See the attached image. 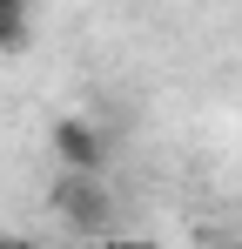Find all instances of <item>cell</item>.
Wrapping results in <instances>:
<instances>
[{
  "label": "cell",
  "mask_w": 242,
  "mask_h": 249,
  "mask_svg": "<svg viewBox=\"0 0 242 249\" xmlns=\"http://www.w3.org/2000/svg\"><path fill=\"white\" fill-rule=\"evenodd\" d=\"M47 209H54L74 236H101V229L115 222V196H108V189H101V175H87V168H61V175H54Z\"/></svg>",
  "instance_id": "obj_1"
},
{
  "label": "cell",
  "mask_w": 242,
  "mask_h": 249,
  "mask_svg": "<svg viewBox=\"0 0 242 249\" xmlns=\"http://www.w3.org/2000/svg\"><path fill=\"white\" fill-rule=\"evenodd\" d=\"M47 148H54L61 168H87V175L108 168V135L87 122V115H61V122L47 128Z\"/></svg>",
  "instance_id": "obj_2"
},
{
  "label": "cell",
  "mask_w": 242,
  "mask_h": 249,
  "mask_svg": "<svg viewBox=\"0 0 242 249\" xmlns=\"http://www.w3.org/2000/svg\"><path fill=\"white\" fill-rule=\"evenodd\" d=\"M27 47V7H0V54Z\"/></svg>",
  "instance_id": "obj_3"
},
{
  "label": "cell",
  "mask_w": 242,
  "mask_h": 249,
  "mask_svg": "<svg viewBox=\"0 0 242 249\" xmlns=\"http://www.w3.org/2000/svg\"><path fill=\"white\" fill-rule=\"evenodd\" d=\"M0 7H27V0H0Z\"/></svg>",
  "instance_id": "obj_4"
}]
</instances>
